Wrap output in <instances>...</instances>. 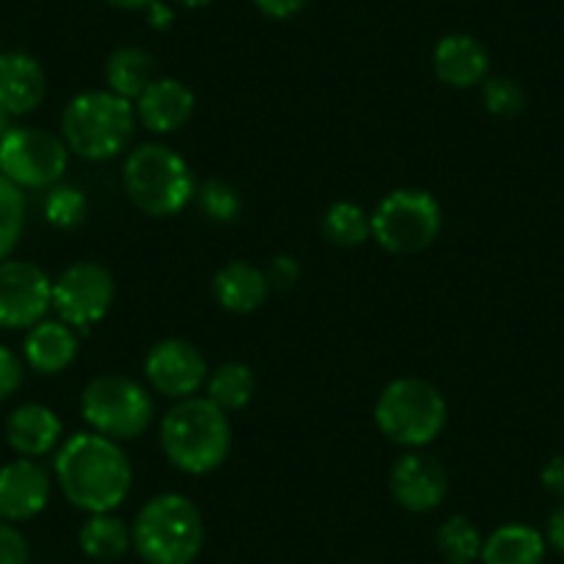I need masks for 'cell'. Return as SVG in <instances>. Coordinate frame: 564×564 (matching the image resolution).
<instances>
[{
	"label": "cell",
	"mask_w": 564,
	"mask_h": 564,
	"mask_svg": "<svg viewBox=\"0 0 564 564\" xmlns=\"http://www.w3.org/2000/svg\"><path fill=\"white\" fill-rule=\"evenodd\" d=\"M153 399L135 379L122 373H102L86 384L80 412L91 432L111 441H135L153 423Z\"/></svg>",
	"instance_id": "52a82bcc"
},
{
	"label": "cell",
	"mask_w": 564,
	"mask_h": 564,
	"mask_svg": "<svg viewBox=\"0 0 564 564\" xmlns=\"http://www.w3.org/2000/svg\"><path fill=\"white\" fill-rule=\"evenodd\" d=\"M485 108L498 119H514L525 111V89L514 78H487L481 84Z\"/></svg>",
	"instance_id": "f546056e"
},
{
	"label": "cell",
	"mask_w": 564,
	"mask_h": 564,
	"mask_svg": "<svg viewBox=\"0 0 564 564\" xmlns=\"http://www.w3.org/2000/svg\"><path fill=\"white\" fill-rule=\"evenodd\" d=\"M23 357L29 362V368H34L36 373H53L67 371L69 366L78 357V338H75L73 327L64 322H45L29 329L23 340Z\"/></svg>",
	"instance_id": "d6986e66"
},
{
	"label": "cell",
	"mask_w": 564,
	"mask_h": 564,
	"mask_svg": "<svg viewBox=\"0 0 564 564\" xmlns=\"http://www.w3.org/2000/svg\"><path fill=\"white\" fill-rule=\"evenodd\" d=\"M271 285L265 280V271L243 260H232V263L221 265L214 276V296L227 313L236 316H247L254 313L269 296Z\"/></svg>",
	"instance_id": "ffe728a7"
},
{
	"label": "cell",
	"mask_w": 564,
	"mask_h": 564,
	"mask_svg": "<svg viewBox=\"0 0 564 564\" xmlns=\"http://www.w3.org/2000/svg\"><path fill=\"white\" fill-rule=\"evenodd\" d=\"M130 536L148 564H192L203 551L205 523L192 498L161 492L139 509Z\"/></svg>",
	"instance_id": "3957f363"
},
{
	"label": "cell",
	"mask_w": 564,
	"mask_h": 564,
	"mask_svg": "<svg viewBox=\"0 0 564 564\" xmlns=\"http://www.w3.org/2000/svg\"><path fill=\"white\" fill-rule=\"evenodd\" d=\"M124 192L141 214L164 219L194 199V177L186 161L166 144H141L128 155L122 170Z\"/></svg>",
	"instance_id": "5b68a950"
},
{
	"label": "cell",
	"mask_w": 564,
	"mask_h": 564,
	"mask_svg": "<svg viewBox=\"0 0 564 564\" xmlns=\"http://www.w3.org/2000/svg\"><path fill=\"white\" fill-rule=\"evenodd\" d=\"M441 203L423 188H395L371 214L373 241L390 254L423 252L441 236Z\"/></svg>",
	"instance_id": "ba28073f"
},
{
	"label": "cell",
	"mask_w": 564,
	"mask_h": 564,
	"mask_svg": "<svg viewBox=\"0 0 564 564\" xmlns=\"http://www.w3.org/2000/svg\"><path fill=\"white\" fill-rule=\"evenodd\" d=\"M23 384V360L12 349L0 346V401L14 395Z\"/></svg>",
	"instance_id": "1f68e13d"
},
{
	"label": "cell",
	"mask_w": 564,
	"mask_h": 564,
	"mask_svg": "<svg viewBox=\"0 0 564 564\" xmlns=\"http://www.w3.org/2000/svg\"><path fill=\"white\" fill-rule=\"evenodd\" d=\"M69 148L42 128H12L0 139V175L18 188H53L67 172Z\"/></svg>",
	"instance_id": "9c48e42d"
},
{
	"label": "cell",
	"mask_w": 564,
	"mask_h": 564,
	"mask_svg": "<svg viewBox=\"0 0 564 564\" xmlns=\"http://www.w3.org/2000/svg\"><path fill=\"white\" fill-rule=\"evenodd\" d=\"M155 78H159V64H155L153 53H148L144 47H117L106 62L108 91L130 102L139 100L141 91L148 89Z\"/></svg>",
	"instance_id": "7402d4cb"
},
{
	"label": "cell",
	"mask_w": 564,
	"mask_h": 564,
	"mask_svg": "<svg viewBox=\"0 0 564 564\" xmlns=\"http://www.w3.org/2000/svg\"><path fill=\"white\" fill-rule=\"evenodd\" d=\"M254 371L247 362H225L208 377V399L225 412L243 410L254 395Z\"/></svg>",
	"instance_id": "cb8c5ba5"
},
{
	"label": "cell",
	"mask_w": 564,
	"mask_h": 564,
	"mask_svg": "<svg viewBox=\"0 0 564 564\" xmlns=\"http://www.w3.org/2000/svg\"><path fill=\"white\" fill-rule=\"evenodd\" d=\"M12 113H9L7 111V108H3V106H0V139H3V135H7L9 133V130H12L14 128V124H12Z\"/></svg>",
	"instance_id": "f35d334b"
},
{
	"label": "cell",
	"mask_w": 564,
	"mask_h": 564,
	"mask_svg": "<svg viewBox=\"0 0 564 564\" xmlns=\"http://www.w3.org/2000/svg\"><path fill=\"white\" fill-rule=\"evenodd\" d=\"M300 263L291 254H276L269 263V269H265V280H269L271 289H294L296 282H300Z\"/></svg>",
	"instance_id": "d6a6232c"
},
{
	"label": "cell",
	"mask_w": 564,
	"mask_h": 564,
	"mask_svg": "<svg viewBox=\"0 0 564 564\" xmlns=\"http://www.w3.org/2000/svg\"><path fill=\"white\" fill-rule=\"evenodd\" d=\"M42 214H45L47 225L56 227V230H78L86 221V214H89V203H86L80 188L56 183L53 188H47Z\"/></svg>",
	"instance_id": "4316f807"
},
{
	"label": "cell",
	"mask_w": 564,
	"mask_h": 564,
	"mask_svg": "<svg viewBox=\"0 0 564 564\" xmlns=\"http://www.w3.org/2000/svg\"><path fill=\"white\" fill-rule=\"evenodd\" d=\"M144 377L155 393L166 399H192L208 382V362L203 351L183 338H166L144 357Z\"/></svg>",
	"instance_id": "7c38bea8"
},
{
	"label": "cell",
	"mask_w": 564,
	"mask_h": 564,
	"mask_svg": "<svg viewBox=\"0 0 564 564\" xmlns=\"http://www.w3.org/2000/svg\"><path fill=\"white\" fill-rule=\"evenodd\" d=\"M437 551L446 558V564H474L481 556L485 536L476 529V523L465 514H454L437 529Z\"/></svg>",
	"instance_id": "484cf974"
},
{
	"label": "cell",
	"mask_w": 564,
	"mask_h": 564,
	"mask_svg": "<svg viewBox=\"0 0 564 564\" xmlns=\"http://www.w3.org/2000/svg\"><path fill=\"white\" fill-rule=\"evenodd\" d=\"M324 236L329 243L344 249H355L371 238V216L357 203L340 199L333 203L324 214Z\"/></svg>",
	"instance_id": "d4e9b609"
},
{
	"label": "cell",
	"mask_w": 564,
	"mask_h": 564,
	"mask_svg": "<svg viewBox=\"0 0 564 564\" xmlns=\"http://www.w3.org/2000/svg\"><path fill=\"white\" fill-rule=\"evenodd\" d=\"M448 492V474L441 459L410 448L390 468V496L412 514L435 512Z\"/></svg>",
	"instance_id": "4fadbf2b"
},
{
	"label": "cell",
	"mask_w": 564,
	"mask_h": 564,
	"mask_svg": "<svg viewBox=\"0 0 564 564\" xmlns=\"http://www.w3.org/2000/svg\"><path fill=\"white\" fill-rule=\"evenodd\" d=\"M547 540L529 523L498 525L481 545V564H542Z\"/></svg>",
	"instance_id": "44dd1931"
},
{
	"label": "cell",
	"mask_w": 564,
	"mask_h": 564,
	"mask_svg": "<svg viewBox=\"0 0 564 564\" xmlns=\"http://www.w3.org/2000/svg\"><path fill=\"white\" fill-rule=\"evenodd\" d=\"M194 199H197L199 214L205 219L216 221V225H227V221H232L241 214V197H238L236 188L225 181H216V177H210L203 186H197Z\"/></svg>",
	"instance_id": "f1b7e54d"
},
{
	"label": "cell",
	"mask_w": 564,
	"mask_h": 564,
	"mask_svg": "<svg viewBox=\"0 0 564 564\" xmlns=\"http://www.w3.org/2000/svg\"><path fill=\"white\" fill-rule=\"evenodd\" d=\"M545 540L553 551H558L564 556V498L556 509L547 518V529H545Z\"/></svg>",
	"instance_id": "d590c367"
},
{
	"label": "cell",
	"mask_w": 564,
	"mask_h": 564,
	"mask_svg": "<svg viewBox=\"0 0 564 564\" xmlns=\"http://www.w3.org/2000/svg\"><path fill=\"white\" fill-rule=\"evenodd\" d=\"M254 7L271 20H291L311 3V0H252Z\"/></svg>",
	"instance_id": "836d02e7"
},
{
	"label": "cell",
	"mask_w": 564,
	"mask_h": 564,
	"mask_svg": "<svg viewBox=\"0 0 564 564\" xmlns=\"http://www.w3.org/2000/svg\"><path fill=\"white\" fill-rule=\"evenodd\" d=\"M435 75L452 89H474L485 84L490 73V53L476 36L448 34L437 42L432 53Z\"/></svg>",
	"instance_id": "e0dca14e"
},
{
	"label": "cell",
	"mask_w": 564,
	"mask_h": 564,
	"mask_svg": "<svg viewBox=\"0 0 564 564\" xmlns=\"http://www.w3.org/2000/svg\"><path fill=\"white\" fill-rule=\"evenodd\" d=\"M448 417L446 399L426 379L401 377L384 384L373 404V421L390 443L423 448L437 441Z\"/></svg>",
	"instance_id": "8992f818"
},
{
	"label": "cell",
	"mask_w": 564,
	"mask_h": 564,
	"mask_svg": "<svg viewBox=\"0 0 564 564\" xmlns=\"http://www.w3.org/2000/svg\"><path fill=\"white\" fill-rule=\"evenodd\" d=\"M540 481L551 496L564 498V454L547 459L545 468L540 470Z\"/></svg>",
	"instance_id": "e575fe53"
},
{
	"label": "cell",
	"mask_w": 564,
	"mask_h": 564,
	"mask_svg": "<svg viewBox=\"0 0 564 564\" xmlns=\"http://www.w3.org/2000/svg\"><path fill=\"white\" fill-rule=\"evenodd\" d=\"M51 501V476L34 459H12L0 468V520L23 523L45 512Z\"/></svg>",
	"instance_id": "5bb4252c"
},
{
	"label": "cell",
	"mask_w": 564,
	"mask_h": 564,
	"mask_svg": "<svg viewBox=\"0 0 564 564\" xmlns=\"http://www.w3.org/2000/svg\"><path fill=\"white\" fill-rule=\"evenodd\" d=\"M62 421L45 404H23L7 417V443L20 457H45L62 443Z\"/></svg>",
	"instance_id": "ac0fdd59"
},
{
	"label": "cell",
	"mask_w": 564,
	"mask_h": 564,
	"mask_svg": "<svg viewBox=\"0 0 564 564\" xmlns=\"http://www.w3.org/2000/svg\"><path fill=\"white\" fill-rule=\"evenodd\" d=\"M175 3L183 9H205L208 3H214V0H175Z\"/></svg>",
	"instance_id": "ab89813d"
},
{
	"label": "cell",
	"mask_w": 564,
	"mask_h": 564,
	"mask_svg": "<svg viewBox=\"0 0 564 564\" xmlns=\"http://www.w3.org/2000/svg\"><path fill=\"white\" fill-rule=\"evenodd\" d=\"M78 545L95 562H117L133 547V536H130V525L113 512L89 514L78 531Z\"/></svg>",
	"instance_id": "603a6c76"
},
{
	"label": "cell",
	"mask_w": 564,
	"mask_h": 564,
	"mask_svg": "<svg viewBox=\"0 0 564 564\" xmlns=\"http://www.w3.org/2000/svg\"><path fill=\"white\" fill-rule=\"evenodd\" d=\"M0 564H29V542L7 520H0Z\"/></svg>",
	"instance_id": "4dcf8cb0"
},
{
	"label": "cell",
	"mask_w": 564,
	"mask_h": 564,
	"mask_svg": "<svg viewBox=\"0 0 564 564\" xmlns=\"http://www.w3.org/2000/svg\"><path fill=\"white\" fill-rule=\"evenodd\" d=\"M148 23L153 25L155 31L172 29V23H175V12H172L170 3H164V0H155L153 7L148 9Z\"/></svg>",
	"instance_id": "8d00e7d4"
},
{
	"label": "cell",
	"mask_w": 564,
	"mask_h": 564,
	"mask_svg": "<svg viewBox=\"0 0 564 564\" xmlns=\"http://www.w3.org/2000/svg\"><path fill=\"white\" fill-rule=\"evenodd\" d=\"M53 470L64 498L89 514L122 507L133 481V468L122 446L97 432H78L64 441L53 459Z\"/></svg>",
	"instance_id": "6da1fadb"
},
{
	"label": "cell",
	"mask_w": 564,
	"mask_h": 564,
	"mask_svg": "<svg viewBox=\"0 0 564 564\" xmlns=\"http://www.w3.org/2000/svg\"><path fill=\"white\" fill-rule=\"evenodd\" d=\"M47 78L40 58L29 51L0 53V106L12 117L36 111L45 100Z\"/></svg>",
	"instance_id": "2e32d148"
},
{
	"label": "cell",
	"mask_w": 564,
	"mask_h": 564,
	"mask_svg": "<svg viewBox=\"0 0 564 564\" xmlns=\"http://www.w3.org/2000/svg\"><path fill=\"white\" fill-rule=\"evenodd\" d=\"M113 294H117V285L106 265L95 260H78L53 280L51 307L64 324L84 329L111 311Z\"/></svg>",
	"instance_id": "30bf717a"
},
{
	"label": "cell",
	"mask_w": 564,
	"mask_h": 564,
	"mask_svg": "<svg viewBox=\"0 0 564 564\" xmlns=\"http://www.w3.org/2000/svg\"><path fill=\"white\" fill-rule=\"evenodd\" d=\"M53 280L31 260H0V329H31L51 311Z\"/></svg>",
	"instance_id": "8fae6325"
},
{
	"label": "cell",
	"mask_w": 564,
	"mask_h": 564,
	"mask_svg": "<svg viewBox=\"0 0 564 564\" xmlns=\"http://www.w3.org/2000/svg\"><path fill=\"white\" fill-rule=\"evenodd\" d=\"M133 128V102L113 91H80L62 113L64 144L86 161H106L122 153Z\"/></svg>",
	"instance_id": "277c9868"
},
{
	"label": "cell",
	"mask_w": 564,
	"mask_h": 564,
	"mask_svg": "<svg viewBox=\"0 0 564 564\" xmlns=\"http://www.w3.org/2000/svg\"><path fill=\"white\" fill-rule=\"evenodd\" d=\"M108 7L122 9V12H148L155 0H106Z\"/></svg>",
	"instance_id": "74e56055"
},
{
	"label": "cell",
	"mask_w": 564,
	"mask_h": 564,
	"mask_svg": "<svg viewBox=\"0 0 564 564\" xmlns=\"http://www.w3.org/2000/svg\"><path fill=\"white\" fill-rule=\"evenodd\" d=\"M161 448L183 474H214L232 448L230 417L208 395L177 401L161 421Z\"/></svg>",
	"instance_id": "7a4b0ae2"
},
{
	"label": "cell",
	"mask_w": 564,
	"mask_h": 564,
	"mask_svg": "<svg viewBox=\"0 0 564 564\" xmlns=\"http://www.w3.org/2000/svg\"><path fill=\"white\" fill-rule=\"evenodd\" d=\"M25 230V194L0 175V260L12 258Z\"/></svg>",
	"instance_id": "83f0119b"
},
{
	"label": "cell",
	"mask_w": 564,
	"mask_h": 564,
	"mask_svg": "<svg viewBox=\"0 0 564 564\" xmlns=\"http://www.w3.org/2000/svg\"><path fill=\"white\" fill-rule=\"evenodd\" d=\"M197 97L183 80L155 78L135 100V117L153 133H177L194 117Z\"/></svg>",
	"instance_id": "9a60e30c"
}]
</instances>
